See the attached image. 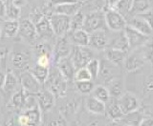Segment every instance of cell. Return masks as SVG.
<instances>
[{
	"mask_svg": "<svg viewBox=\"0 0 153 126\" xmlns=\"http://www.w3.org/2000/svg\"><path fill=\"white\" fill-rule=\"evenodd\" d=\"M74 80L76 82V81H87V80H92V77H91V75L89 74L88 70L86 69L85 67H83V68H79V69L76 70Z\"/></svg>",
	"mask_w": 153,
	"mask_h": 126,
	"instance_id": "40",
	"label": "cell"
},
{
	"mask_svg": "<svg viewBox=\"0 0 153 126\" xmlns=\"http://www.w3.org/2000/svg\"><path fill=\"white\" fill-rule=\"evenodd\" d=\"M18 35H20L24 41L30 44H36L38 38L35 23L30 19H23L22 21L19 22Z\"/></svg>",
	"mask_w": 153,
	"mask_h": 126,
	"instance_id": "10",
	"label": "cell"
},
{
	"mask_svg": "<svg viewBox=\"0 0 153 126\" xmlns=\"http://www.w3.org/2000/svg\"><path fill=\"white\" fill-rule=\"evenodd\" d=\"M36 64L42 66V67H47L49 68L51 64V56L48 55H39L37 56L36 59Z\"/></svg>",
	"mask_w": 153,
	"mask_h": 126,
	"instance_id": "41",
	"label": "cell"
},
{
	"mask_svg": "<svg viewBox=\"0 0 153 126\" xmlns=\"http://www.w3.org/2000/svg\"><path fill=\"white\" fill-rule=\"evenodd\" d=\"M108 48H113V49L123 51L126 53L129 52L128 41H127V38H126V35H124L123 31L118 32V36L113 37L111 40H109Z\"/></svg>",
	"mask_w": 153,
	"mask_h": 126,
	"instance_id": "25",
	"label": "cell"
},
{
	"mask_svg": "<svg viewBox=\"0 0 153 126\" xmlns=\"http://www.w3.org/2000/svg\"><path fill=\"white\" fill-rule=\"evenodd\" d=\"M118 100V104L124 115L135 112L140 108V101L137 96L129 92H124Z\"/></svg>",
	"mask_w": 153,
	"mask_h": 126,
	"instance_id": "12",
	"label": "cell"
},
{
	"mask_svg": "<svg viewBox=\"0 0 153 126\" xmlns=\"http://www.w3.org/2000/svg\"><path fill=\"white\" fill-rule=\"evenodd\" d=\"M1 104H2V96L0 94V106H1Z\"/></svg>",
	"mask_w": 153,
	"mask_h": 126,
	"instance_id": "51",
	"label": "cell"
},
{
	"mask_svg": "<svg viewBox=\"0 0 153 126\" xmlns=\"http://www.w3.org/2000/svg\"><path fill=\"white\" fill-rule=\"evenodd\" d=\"M56 69L61 74V76L67 80V82H72L74 80L76 68L72 62L70 56L65 57V59H61L59 61L56 62Z\"/></svg>",
	"mask_w": 153,
	"mask_h": 126,
	"instance_id": "16",
	"label": "cell"
},
{
	"mask_svg": "<svg viewBox=\"0 0 153 126\" xmlns=\"http://www.w3.org/2000/svg\"><path fill=\"white\" fill-rule=\"evenodd\" d=\"M5 16V3L3 0H0V17Z\"/></svg>",
	"mask_w": 153,
	"mask_h": 126,
	"instance_id": "47",
	"label": "cell"
},
{
	"mask_svg": "<svg viewBox=\"0 0 153 126\" xmlns=\"http://www.w3.org/2000/svg\"><path fill=\"white\" fill-rule=\"evenodd\" d=\"M4 3H13V0H3Z\"/></svg>",
	"mask_w": 153,
	"mask_h": 126,
	"instance_id": "50",
	"label": "cell"
},
{
	"mask_svg": "<svg viewBox=\"0 0 153 126\" xmlns=\"http://www.w3.org/2000/svg\"><path fill=\"white\" fill-rule=\"evenodd\" d=\"M30 73L35 76V79L42 85L44 84L50 74V69L47 67H42L39 65H33L30 68Z\"/></svg>",
	"mask_w": 153,
	"mask_h": 126,
	"instance_id": "29",
	"label": "cell"
},
{
	"mask_svg": "<svg viewBox=\"0 0 153 126\" xmlns=\"http://www.w3.org/2000/svg\"><path fill=\"white\" fill-rule=\"evenodd\" d=\"M94 82L92 80L87 81H76V88L80 94L82 95H89L92 93L94 89Z\"/></svg>",
	"mask_w": 153,
	"mask_h": 126,
	"instance_id": "38",
	"label": "cell"
},
{
	"mask_svg": "<svg viewBox=\"0 0 153 126\" xmlns=\"http://www.w3.org/2000/svg\"><path fill=\"white\" fill-rule=\"evenodd\" d=\"M126 23L128 26L134 28L135 30L146 36H150L153 33V28L140 16H131L129 21H126Z\"/></svg>",
	"mask_w": 153,
	"mask_h": 126,
	"instance_id": "18",
	"label": "cell"
},
{
	"mask_svg": "<svg viewBox=\"0 0 153 126\" xmlns=\"http://www.w3.org/2000/svg\"><path fill=\"white\" fill-rule=\"evenodd\" d=\"M70 20L71 17L63 14L54 13L49 17L52 30L54 35L57 37L67 36L70 32Z\"/></svg>",
	"mask_w": 153,
	"mask_h": 126,
	"instance_id": "5",
	"label": "cell"
},
{
	"mask_svg": "<svg viewBox=\"0 0 153 126\" xmlns=\"http://www.w3.org/2000/svg\"><path fill=\"white\" fill-rule=\"evenodd\" d=\"M108 44L109 36L105 29H100V30L89 33V46L92 50H105L108 48Z\"/></svg>",
	"mask_w": 153,
	"mask_h": 126,
	"instance_id": "11",
	"label": "cell"
},
{
	"mask_svg": "<svg viewBox=\"0 0 153 126\" xmlns=\"http://www.w3.org/2000/svg\"><path fill=\"white\" fill-rule=\"evenodd\" d=\"M138 16H140L141 17H143L153 28V12L151 11V10H148V11L143 13L141 14H138Z\"/></svg>",
	"mask_w": 153,
	"mask_h": 126,
	"instance_id": "42",
	"label": "cell"
},
{
	"mask_svg": "<svg viewBox=\"0 0 153 126\" xmlns=\"http://www.w3.org/2000/svg\"><path fill=\"white\" fill-rule=\"evenodd\" d=\"M70 59L73 62L76 70L79 68H83L87 65V63L94 59L93 50L89 47L74 46L70 55Z\"/></svg>",
	"mask_w": 153,
	"mask_h": 126,
	"instance_id": "4",
	"label": "cell"
},
{
	"mask_svg": "<svg viewBox=\"0 0 153 126\" xmlns=\"http://www.w3.org/2000/svg\"><path fill=\"white\" fill-rule=\"evenodd\" d=\"M45 83L48 84V90H50L56 96H64L67 94L68 82L56 68L53 74H49Z\"/></svg>",
	"mask_w": 153,
	"mask_h": 126,
	"instance_id": "2",
	"label": "cell"
},
{
	"mask_svg": "<svg viewBox=\"0 0 153 126\" xmlns=\"http://www.w3.org/2000/svg\"><path fill=\"white\" fill-rule=\"evenodd\" d=\"M11 63L14 70L20 71L21 73L28 71L31 64L30 53L22 48L14 49L11 56Z\"/></svg>",
	"mask_w": 153,
	"mask_h": 126,
	"instance_id": "7",
	"label": "cell"
},
{
	"mask_svg": "<svg viewBox=\"0 0 153 126\" xmlns=\"http://www.w3.org/2000/svg\"><path fill=\"white\" fill-rule=\"evenodd\" d=\"M8 55V50L4 47H0V65L2 64L3 61L6 60V57Z\"/></svg>",
	"mask_w": 153,
	"mask_h": 126,
	"instance_id": "45",
	"label": "cell"
},
{
	"mask_svg": "<svg viewBox=\"0 0 153 126\" xmlns=\"http://www.w3.org/2000/svg\"><path fill=\"white\" fill-rule=\"evenodd\" d=\"M72 43L66 36L57 38L54 49L52 51V56L54 57V61L56 62L61 59L70 56L72 53Z\"/></svg>",
	"mask_w": 153,
	"mask_h": 126,
	"instance_id": "9",
	"label": "cell"
},
{
	"mask_svg": "<svg viewBox=\"0 0 153 126\" xmlns=\"http://www.w3.org/2000/svg\"><path fill=\"white\" fill-rule=\"evenodd\" d=\"M105 27L106 26H105L103 11L100 10V11H94L85 13L83 30L88 33L100 30V29H105Z\"/></svg>",
	"mask_w": 153,
	"mask_h": 126,
	"instance_id": "6",
	"label": "cell"
},
{
	"mask_svg": "<svg viewBox=\"0 0 153 126\" xmlns=\"http://www.w3.org/2000/svg\"><path fill=\"white\" fill-rule=\"evenodd\" d=\"M143 114L140 111H135V112L129 113L127 115H124L123 119H122L126 125L128 126H139L142 122V119H143Z\"/></svg>",
	"mask_w": 153,
	"mask_h": 126,
	"instance_id": "34",
	"label": "cell"
},
{
	"mask_svg": "<svg viewBox=\"0 0 153 126\" xmlns=\"http://www.w3.org/2000/svg\"><path fill=\"white\" fill-rule=\"evenodd\" d=\"M28 96H29V94L26 93V92L24 91L22 88L16 91L13 94L12 99H11L12 106L13 108H16V109H21L22 110Z\"/></svg>",
	"mask_w": 153,
	"mask_h": 126,
	"instance_id": "31",
	"label": "cell"
},
{
	"mask_svg": "<svg viewBox=\"0 0 153 126\" xmlns=\"http://www.w3.org/2000/svg\"><path fill=\"white\" fill-rule=\"evenodd\" d=\"M91 94H92V96H94L95 99H99L100 101H102V102H103V103L108 102L109 99H111L107 88L103 85L95 86Z\"/></svg>",
	"mask_w": 153,
	"mask_h": 126,
	"instance_id": "35",
	"label": "cell"
},
{
	"mask_svg": "<svg viewBox=\"0 0 153 126\" xmlns=\"http://www.w3.org/2000/svg\"><path fill=\"white\" fill-rule=\"evenodd\" d=\"M105 113L107 114V117L113 122H120L124 117V114L118 104V100L112 98L109 99L108 102L105 103Z\"/></svg>",
	"mask_w": 153,
	"mask_h": 126,
	"instance_id": "20",
	"label": "cell"
},
{
	"mask_svg": "<svg viewBox=\"0 0 153 126\" xmlns=\"http://www.w3.org/2000/svg\"><path fill=\"white\" fill-rule=\"evenodd\" d=\"M110 96L112 99H119L124 93V84L123 80L121 77L113 76L106 81V86Z\"/></svg>",
	"mask_w": 153,
	"mask_h": 126,
	"instance_id": "17",
	"label": "cell"
},
{
	"mask_svg": "<svg viewBox=\"0 0 153 126\" xmlns=\"http://www.w3.org/2000/svg\"><path fill=\"white\" fill-rule=\"evenodd\" d=\"M36 98L38 108L40 109L41 113L45 114L54 108L56 102V96L50 90H41L39 93L36 95Z\"/></svg>",
	"mask_w": 153,
	"mask_h": 126,
	"instance_id": "15",
	"label": "cell"
},
{
	"mask_svg": "<svg viewBox=\"0 0 153 126\" xmlns=\"http://www.w3.org/2000/svg\"><path fill=\"white\" fill-rule=\"evenodd\" d=\"M153 59V42L148 40L143 45L131 50L127 53L123 61L124 69L128 72H134L145 66Z\"/></svg>",
	"mask_w": 153,
	"mask_h": 126,
	"instance_id": "1",
	"label": "cell"
},
{
	"mask_svg": "<svg viewBox=\"0 0 153 126\" xmlns=\"http://www.w3.org/2000/svg\"><path fill=\"white\" fill-rule=\"evenodd\" d=\"M104 55L105 59L108 62H110L114 66H120L123 64V61L126 59L127 53L113 49V48H106L104 50Z\"/></svg>",
	"mask_w": 153,
	"mask_h": 126,
	"instance_id": "21",
	"label": "cell"
},
{
	"mask_svg": "<svg viewBox=\"0 0 153 126\" xmlns=\"http://www.w3.org/2000/svg\"><path fill=\"white\" fill-rule=\"evenodd\" d=\"M2 38V33H1V27H0V39Z\"/></svg>",
	"mask_w": 153,
	"mask_h": 126,
	"instance_id": "52",
	"label": "cell"
},
{
	"mask_svg": "<svg viewBox=\"0 0 153 126\" xmlns=\"http://www.w3.org/2000/svg\"><path fill=\"white\" fill-rule=\"evenodd\" d=\"M35 25L36 28L37 35L39 37L47 39V38H51L53 36H54V33H53L51 24H50L49 18L48 17L42 16Z\"/></svg>",
	"mask_w": 153,
	"mask_h": 126,
	"instance_id": "22",
	"label": "cell"
},
{
	"mask_svg": "<svg viewBox=\"0 0 153 126\" xmlns=\"http://www.w3.org/2000/svg\"><path fill=\"white\" fill-rule=\"evenodd\" d=\"M124 35H126L128 45H129V51L136 49V48L140 47L143 45L145 43H146L149 40V36H146L145 35H143L140 32H138L134 28L126 25V27L123 30Z\"/></svg>",
	"mask_w": 153,
	"mask_h": 126,
	"instance_id": "14",
	"label": "cell"
},
{
	"mask_svg": "<svg viewBox=\"0 0 153 126\" xmlns=\"http://www.w3.org/2000/svg\"><path fill=\"white\" fill-rule=\"evenodd\" d=\"M19 21L18 20H7L3 23L1 27L2 37L12 38L18 35Z\"/></svg>",
	"mask_w": 153,
	"mask_h": 126,
	"instance_id": "27",
	"label": "cell"
},
{
	"mask_svg": "<svg viewBox=\"0 0 153 126\" xmlns=\"http://www.w3.org/2000/svg\"><path fill=\"white\" fill-rule=\"evenodd\" d=\"M69 126H79V124L76 122H72Z\"/></svg>",
	"mask_w": 153,
	"mask_h": 126,
	"instance_id": "49",
	"label": "cell"
},
{
	"mask_svg": "<svg viewBox=\"0 0 153 126\" xmlns=\"http://www.w3.org/2000/svg\"><path fill=\"white\" fill-rule=\"evenodd\" d=\"M43 126H69L67 119L59 111H53L45 113Z\"/></svg>",
	"mask_w": 153,
	"mask_h": 126,
	"instance_id": "19",
	"label": "cell"
},
{
	"mask_svg": "<svg viewBox=\"0 0 153 126\" xmlns=\"http://www.w3.org/2000/svg\"><path fill=\"white\" fill-rule=\"evenodd\" d=\"M19 80H20L21 88L29 95H36L41 91V84L35 79L30 71L22 72Z\"/></svg>",
	"mask_w": 153,
	"mask_h": 126,
	"instance_id": "13",
	"label": "cell"
},
{
	"mask_svg": "<svg viewBox=\"0 0 153 126\" xmlns=\"http://www.w3.org/2000/svg\"><path fill=\"white\" fill-rule=\"evenodd\" d=\"M104 12V19H105V26L110 31L115 33L122 32L126 27V19L123 16L121 13H119L114 9L108 7Z\"/></svg>",
	"mask_w": 153,
	"mask_h": 126,
	"instance_id": "3",
	"label": "cell"
},
{
	"mask_svg": "<svg viewBox=\"0 0 153 126\" xmlns=\"http://www.w3.org/2000/svg\"><path fill=\"white\" fill-rule=\"evenodd\" d=\"M132 5H133V0H117L110 8L114 9L115 11L121 13L126 19V16H128L131 12Z\"/></svg>",
	"mask_w": 153,
	"mask_h": 126,
	"instance_id": "30",
	"label": "cell"
},
{
	"mask_svg": "<svg viewBox=\"0 0 153 126\" xmlns=\"http://www.w3.org/2000/svg\"><path fill=\"white\" fill-rule=\"evenodd\" d=\"M85 108L89 113L93 115L105 114V103L90 96L85 99Z\"/></svg>",
	"mask_w": 153,
	"mask_h": 126,
	"instance_id": "23",
	"label": "cell"
},
{
	"mask_svg": "<svg viewBox=\"0 0 153 126\" xmlns=\"http://www.w3.org/2000/svg\"><path fill=\"white\" fill-rule=\"evenodd\" d=\"M5 76H6V74H5V73L3 72V70L0 69V89H2V86L4 84Z\"/></svg>",
	"mask_w": 153,
	"mask_h": 126,
	"instance_id": "46",
	"label": "cell"
},
{
	"mask_svg": "<svg viewBox=\"0 0 153 126\" xmlns=\"http://www.w3.org/2000/svg\"><path fill=\"white\" fill-rule=\"evenodd\" d=\"M139 126H153V118L143 117Z\"/></svg>",
	"mask_w": 153,
	"mask_h": 126,
	"instance_id": "44",
	"label": "cell"
},
{
	"mask_svg": "<svg viewBox=\"0 0 153 126\" xmlns=\"http://www.w3.org/2000/svg\"><path fill=\"white\" fill-rule=\"evenodd\" d=\"M21 10L13 3H5V16L8 20H17L20 16Z\"/></svg>",
	"mask_w": 153,
	"mask_h": 126,
	"instance_id": "36",
	"label": "cell"
},
{
	"mask_svg": "<svg viewBox=\"0 0 153 126\" xmlns=\"http://www.w3.org/2000/svg\"><path fill=\"white\" fill-rule=\"evenodd\" d=\"M150 10V1L149 0H133L132 9L130 12V16H138Z\"/></svg>",
	"mask_w": 153,
	"mask_h": 126,
	"instance_id": "33",
	"label": "cell"
},
{
	"mask_svg": "<svg viewBox=\"0 0 153 126\" xmlns=\"http://www.w3.org/2000/svg\"><path fill=\"white\" fill-rule=\"evenodd\" d=\"M79 10H81V4L79 2L72 3V4H65L60 5V6L54 7V11L56 13L63 14L67 16H73L76 13H78Z\"/></svg>",
	"mask_w": 153,
	"mask_h": 126,
	"instance_id": "28",
	"label": "cell"
},
{
	"mask_svg": "<svg viewBox=\"0 0 153 126\" xmlns=\"http://www.w3.org/2000/svg\"><path fill=\"white\" fill-rule=\"evenodd\" d=\"M85 68L88 70L89 74L91 75V77H92V79H98L99 73H100V61L97 59H91L87 63V65L85 66Z\"/></svg>",
	"mask_w": 153,
	"mask_h": 126,
	"instance_id": "39",
	"label": "cell"
},
{
	"mask_svg": "<svg viewBox=\"0 0 153 126\" xmlns=\"http://www.w3.org/2000/svg\"><path fill=\"white\" fill-rule=\"evenodd\" d=\"M69 39L75 46L88 47L89 46V33L83 29L70 33Z\"/></svg>",
	"mask_w": 153,
	"mask_h": 126,
	"instance_id": "24",
	"label": "cell"
},
{
	"mask_svg": "<svg viewBox=\"0 0 153 126\" xmlns=\"http://www.w3.org/2000/svg\"><path fill=\"white\" fill-rule=\"evenodd\" d=\"M26 2V0H13V4H14L16 6L20 8L22 5H24Z\"/></svg>",
	"mask_w": 153,
	"mask_h": 126,
	"instance_id": "48",
	"label": "cell"
},
{
	"mask_svg": "<svg viewBox=\"0 0 153 126\" xmlns=\"http://www.w3.org/2000/svg\"><path fill=\"white\" fill-rule=\"evenodd\" d=\"M17 122L20 126H40L42 122L41 111L38 106L33 109L24 110L18 116Z\"/></svg>",
	"mask_w": 153,
	"mask_h": 126,
	"instance_id": "8",
	"label": "cell"
},
{
	"mask_svg": "<svg viewBox=\"0 0 153 126\" xmlns=\"http://www.w3.org/2000/svg\"><path fill=\"white\" fill-rule=\"evenodd\" d=\"M113 66L114 65L111 64L110 62H108L107 60L100 61V68L99 76H100L102 79H105V81H107L108 79H111V77H113V76H112V68H113Z\"/></svg>",
	"mask_w": 153,
	"mask_h": 126,
	"instance_id": "37",
	"label": "cell"
},
{
	"mask_svg": "<svg viewBox=\"0 0 153 126\" xmlns=\"http://www.w3.org/2000/svg\"><path fill=\"white\" fill-rule=\"evenodd\" d=\"M50 2L54 7H56V6H60V5L76 3L78 2V0H50Z\"/></svg>",
	"mask_w": 153,
	"mask_h": 126,
	"instance_id": "43",
	"label": "cell"
},
{
	"mask_svg": "<svg viewBox=\"0 0 153 126\" xmlns=\"http://www.w3.org/2000/svg\"><path fill=\"white\" fill-rule=\"evenodd\" d=\"M18 82L19 80H18L17 76L14 74L13 72L9 71L6 73V76H5V80H4V84L2 86V90L6 94L14 93L18 86Z\"/></svg>",
	"mask_w": 153,
	"mask_h": 126,
	"instance_id": "26",
	"label": "cell"
},
{
	"mask_svg": "<svg viewBox=\"0 0 153 126\" xmlns=\"http://www.w3.org/2000/svg\"><path fill=\"white\" fill-rule=\"evenodd\" d=\"M123 126H128V125H126V124H124V125H123Z\"/></svg>",
	"mask_w": 153,
	"mask_h": 126,
	"instance_id": "53",
	"label": "cell"
},
{
	"mask_svg": "<svg viewBox=\"0 0 153 126\" xmlns=\"http://www.w3.org/2000/svg\"><path fill=\"white\" fill-rule=\"evenodd\" d=\"M84 18H85V13L82 11H81V10H79L78 13H76L73 16H71V20H70V32L69 33L83 29Z\"/></svg>",
	"mask_w": 153,
	"mask_h": 126,
	"instance_id": "32",
	"label": "cell"
}]
</instances>
